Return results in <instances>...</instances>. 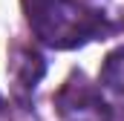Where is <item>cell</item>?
<instances>
[{
	"instance_id": "1",
	"label": "cell",
	"mask_w": 124,
	"mask_h": 121,
	"mask_svg": "<svg viewBox=\"0 0 124 121\" xmlns=\"http://www.w3.org/2000/svg\"><path fill=\"white\" fill-rule=\"evenodd\" d=\"M23 9L35 38L52 49H75L110 32L101 12H90L75 0H23Z\"/></svg>"
},
{
	"instance_id": "2",
	"label": "cell",
	"mask_w": 124,
	"mask_h": 121,
	"mask_svg": "<svg viewBox=\"0 0 124 121\" xmlns=\"http://www.w3.org/2000/svg\"><path fill=\"white\" fill-rule=\"evenodd\" d=\"M55 107L63 121H110V107L98 87L84 75H72L55 95Z\"/></svg>"
},
{
	"instance_id": "3",
	"label": "cell",
	"mask_w": 124,
	"mask_h": 121,
	"mask_svg": "<svg viewBox=\"0 0 124 121\" xmlns=\"http://www.w3.org/2000/svg\"><path fill=\"white\" fill-rule=\"evenodd\" d=\"M9 66H12V78H15V90L17 92H32L38 87V81L46 75V60L35 49H26V46L12 49Z\"/></svg>"
},
{
	"instance_id": "4",
	"label": "cell",
	"mask_w": 124,
	"mask_h": 121,
	"mask_svg": "<svg viewBox=\"0 0 124 121\" xmlns=\"http://www.w3.org/2000/svg\"><path fill=\"white\" fill-rule=\"evenodd\" d=\"M98 84H104L116 95H124V46L107 55L104 66H101V75H98Z\"/></svg>"
},
{
	"instance_id": "5",
	"label": "cell",
	"mask_w": 124,
	"mask_h": 121,
	"mask_svg": "<svg viewBox=\"0 0 124 121\" xmlns=\"http://www.w3.org/2000/svg\"><path fill=\"white\" fill-rule=\"evenodd\" d=\"M0 107H3V98H0Z\"/></svg>"
}]
</instances>
